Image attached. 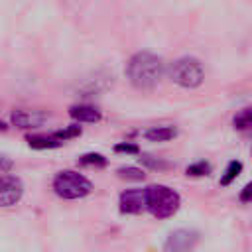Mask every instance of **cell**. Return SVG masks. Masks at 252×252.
<instances>
[{"label": "cell", "instance_id": "1", "mask_svg": "<svg viewBox=\"0 0 252 252\" xmlns=\"http://www.w3.org/2000/svg\"><path fill=\"white\" fill-rule=\"evenodd\" d=\"M163 73H165L163 59L152 51H138L126 63V77L140 91L154 89L161 81Z\"/></svg>", "mask_w": 252, "mask_h": 252}, {"label": "cell", "instance_id": "2", "mask_svg": "<svg viewBox=\"0 0 252 252\" xmlns=\"http://www.w3.org/2000/svg\"><path fill=\"white\" fill-rule=\"evenodd\" d=\"M179 205H181V197L175 189L167 185L146 187V211H150L156 219H167L175 215Z\"/></svg>", "mask_w": 252, "mask_h": 252}, {"label": "cell", "instance_id": "3", "mask_svg": "<svg viewBox=\"0 0 252 252\" xmlns=\"http://www.w3.org/2000/svg\"><path fill=\"white\" fill-rule=\"evenodd\" d=\"M169 79L183 89H195L205 81V69L197 57H179L169 67Z\"/></svg>", "mask_w": 252, "mask_h": 252}, {"label": "cell", "instance_id": "4", "mask_svg": "<svg viewBox=\"0 0 252 252\" xmlns=\"http://www.w3.org/2000/svg\"><path fill=\"white\" fill-rule=\"evenodd\" d=\"M53 189L61 199H83L93 191V183L79 171H59L53 179Z\"/></svg>", "mask_w": 252, "mask_h": 252}, {"label": "cell", "instance_id": "5", "mask_svg": "<svg viewBox=\"0 0 252 252\" xmlns=\"http://www.w3.org/2000/svg\"><path fill=\"white\" fill-rule=\"evenodd\" d=\"M197 242H199V234L195 230L177 228L167 236L163 244V252H191Z\"/></svg>", "mask_w": 252, "mask_h": 252}, {"label": "cell", "instance_id": "6", "mask_svg": "<svg viewBox=\"0 0 252 252\" xmlns=\"http://www.w3.org/2000/svg\"><path fill=\"white\" fill-rule=\"evenodd\" d=\"M24 185L16 175H0V207H12L22 199Z\"/></svg>", "mask_w": 252, "mask_h": 252}, {"label": "cell", "instance_id": "7", "mask_svg": "<svg viewBox=\"0 0 252 252\" xmlns=\"http://www.w3.org/2000/svg\"><path fill=\"white\" fill-rule=\"evenodd\" d=\"M120 211L128 215H138L146 211V189H126L118 199Z\"/></svg>", "mask_w": 252, "mask_h": 252}, {"label": "cell", "instance_id": "8", "mask_svg": "<svg viewBox=\"0 0 252 252\" xmlns=\"http://www.w3.org/2000/svg\"><path fill=\"white\" fill-rule=\"evenodd\" d=\"M47 120L45 112L39 110H14L12 112V124L18 128H37Z\"/></svg>", "mask_w": 252, "mask_h": 252}, {"label": "cell", "instance_id": "9", "mask_svg": "<svg viewBox=\"0 0 252 252\" xmlns=\"http://www.w3.org/2000/svg\"><path fill=\"white\" fill-rule=\"evenodd\" d=\"M69 116L77 122H89V124H94L100 120V110L91 106V104H73L69 108Z\"/></svg>", "mask_w": 252, "mask_h": 252}, {"label": "cell", "instance_id": "10", "mask_svg": "<svg viewBox=\"0 0 252 252\" xmlns=\"http://www.w3.org/2000/svg\"><path fill=\"white\" fill-rule=\"evenodd\" d=\"M28 144L30 148H35V150H49V148H59L63 142H59L53 134H33V136H28Z\"/></svg>", "mask_w": 252, "mask_h": 252}, {"label": "cell", "instance_id": "11", "mask_svg": "<svg viewBox=\"0 0 252 252\" xmlns=\"http://www.w3.org/2000/svg\"><path fill=\"white\" fill-rule=\"evenodd\" d=\"M175 134H177V132H175L173 126H154V128H150V130L144 132V138H148V140H152V142H167V140H171Z\"/></svg>", "mask_w": 252, "mask_h": 252}, {"label": "cell", "instance_id": "12", "mask_svg": "<svg viewBox=\"0 0 252 252\" xmlns=\"http://www.w3.org/2000/svg\"><path fill=\"white\" fill-rule=\"evenodd\" d=\"M240 171H242V161H238V159H232V161H228V165H226V169H224V173L220 175V185H230L238 175H240Z\"/></svg>", "mask_w": 252, "mask_h": 252}, {"label": "cell", "instance_id": "13", "mask_svg": "<svg viewBox=\"0 0 252 252\" xmlns=\"http://www.w3.org/2000/svg\"><path fill=\"white\" fill-rule=\"evenodd\" d=\"M232 124H234V128H238V130L250 128V126H252V106H246V108L238 110V112L234 114V118H232Z\"/></svg>", "mask_w": 252, "mask_h": 252}, {"label": "cell", "instance_id": "14", "mask_svg": "<svg viewBox=\"0 0 252 252\" xmlns=\"http://www.w3.org/2000/svg\"><path fill=\"white\" fill-rule=\"evenodd\" d=\"M116 173H118V177L128 179V181H142V179L146 177V173H144L140 167H132V165H128V167H120Z\"/></svg>", "mask_w": 252, "mask_h": 252}, {"label": "cell", "instance_id": "15", "mask_svg": "<svg viewBox=\"0 0 252 252\" xmlns=\"http://www.w3.org/2000/svg\"><path fill=\"white\" fill-rule=\"evenodd\" d=\"M81 165H94V167H102L106 165V158L102 154H85L79 158Z\"/></svg>", "mask_w": 252, "mask_h": 252}, {"label": "cell", "instance_id": "16", "mask_svg": "<svg viewBox=\"0 0 252 252\" xmlns=\"http://www.w3.org/2000/svg\"><path fill=\"white\" fill-rule=\"evenodd\" d=\"M81 134V126H69V128H65V130H57V132H53V136L59 140V142H65V140H71V138H75V136H79Z\"/></svg>", "mask_w": 252, "mask_h": 252}, {"label": "cell", "instance_id": "17", "mask_svg": "<svg viewBox=\"0 0 252 252\" xmlns=\"http://www.w3.org/2000/svg\"><path fill=\"white\" fill-rule=\"evenodd\" d=\"M211 171V165L207 161H197L193 165L187 167V175H193V177H201V175H209Z\"/></svg>", "mask_w": 252, "mask_h": 252}, {"label": "cell", "instance_id": "18", "mask_svg": "<svg viewBox=\"0 0 252 252\" xmlns=\"http://www.w3.org/2000/svg\"><path fill=\"white\" fill-rule=\"evenodd\" d=\"M140 161H142L144 165H148V167H152V169H163V167H167V163H165V161H159V159H154L152 156H142V158H140Z\"/></svg>", "mask_w": 252, "mask_h": 252}, {"label": "cell", "instance_id": "19", "mask_svg": "<svg viewBox=\"0 0 252 252\" xmlns=\"http://www.w3.org/2000/svg\"><path fill=\"white\" fill-rule=\"evenodd\" d=\"M240 201L242 203H252V181H248L242 191H240Z\"/></svg>", "mask_w": 252, "mask_h": 252}, {"label": "cell", "instance_id": "20", "mask_svg": "<svg viewBox=\"0 0 252 252\" xmlns=\"http://www.w3.org/2000/svg\"><path fill=\"white\" fill-rule=\"evenodd\" d=\"M114 150H116V152H126V154H138V152H140L136 144H116Z\"/></svg>", "mask_w": 252, "mask_h": 252}, {"label": "cell", "instance_id": "21", "mask_svg": "<svg viewBox=\"0 0 252 252\" xmlns=\"http://www.w3.org/2000/svg\"><path fill=\"white\" fill-rule=\"evenodd\" d=\"M12 159H8V158H4V156H0V173H6V171H10L12 169Z\"/></svg>", "mask_w": 252, "mask_h": 252}, {"label": "cell", "instance_id": "22", "mask_svg": "<svg viewBox=\"0 0 252 252\" xmlns=\"http://www.w3.org/2000/svg\"><path fill=\"white\" fill-rule=\"evenodd\" d=\"M0 130H6V124H4L2 120H0Z\"/></svg>", "mask_w": 252, "mask_h": 252}, {"label": "cell", "instance_id": "23", "mask_svg": "<svg viewBox=\"0 0 252 252\" xmlns=\"http://www.w3.org/2000/svg\"><path fill=\"white\" fill-rule=\"evenodd\" d=\"M250 152H252V150H250Z\"/></svg>", "mask_w": 252, "mask_h": 252}]
</instances>
